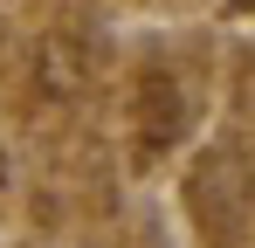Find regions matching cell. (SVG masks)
I'll list each match as a JSON object with an SVG mask.
<instances>
[{
    "label": "cell",
    "instance_id": "cell-1",
    "mask_svg": "<svg viewBox=\"0 0 255 248\" xmlns=\"http://www.w3.org/2000/svg\"><path fill=\"white\" fill-rule=\"evenodd\" d=\"M90 69H97V48L90 35H42V55H35V83L48 97H83Z\"/></svg>",
    "mask_w": 255,
    "mask_h": 248
},
{
    "label": "cell",
    "instance_id": "cell-2",
    "mask_svg": "<svg viewBox=\"0 0 255 248\" xmlns=\"http://www.w3.org/2000/svg\"><path fill=\"white\" fill-rule=\"evenodd\" d=\"M179 124H186L179 83H172V76H145V90H138V138H145V145H172Z\"/></svg>",
    "mask_w": 255,
    "mask_h": 248
}]
</instances>
